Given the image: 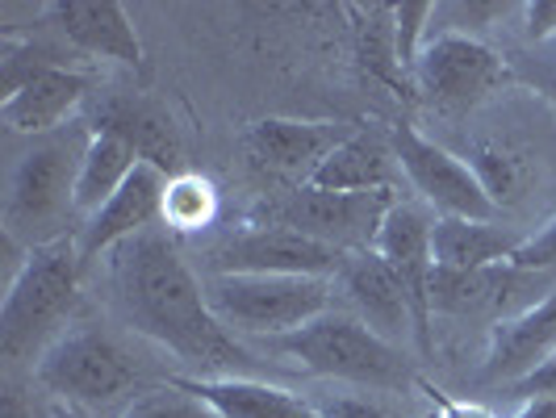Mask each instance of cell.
Instances as JSON below:
<instances>
[{
	"instance_id": "cell-1",
	"label": "cell",
	"mask_w": 556,
	"mask_h": 418,
	"mask_svg": "<svg viewBox=\"0 0 556 418\" xmlns=\"http://www.w3.org/2000/svg\"><path fill=\"white\" fill-rule=\"evenodd\" d=\"M113 289L130 327L155 339L201 377H243L255 368L251 352L218 322L205 284L167 235H139L113 255Z\"/></svg>"
},
{
	"instance_id": "cell-2",
	"label": "cell",
	"mask_w": 556,
	"mask_h": 418,
	"mask_svg": "<svg viewBox=\"0 0 556 418\" xmlns=\"http://www.w3.org/2000/svg\"><path fill=\"white\" fill-rule=\"evenodd\" d=\"M80 251L76 239H59L26 251L22 268L4 284L0 302V356L9 364L42 360V352L63 334L80 297Z\"/></svg>"
},
{
	"instance_id": "cell-3",
	"label": "cell",
	"mask_w": 556,
	"mask_h": 418,
	"mask_svg": "<svg viewBox=\"0 0 556 418\" xmlns=\"http://www.w3.org/2000/svg\"><path fill=\"white\" fill-rule=\"evenodd\" d=\"M84 147H88V130L42 142L17 160L9 180V201H4V235L13 243H26L34 251L72 239L63 230H67V218H76V176H80Z\"/></svg>"
},
{
	"instance_id": "cell-4",
	"label": "cell",
	"mask_w": 556,
	"mask_h": 418,
	"mask_svg": "<svg viewBox=\"0 0 556 418\" xmlns=\"http://www.w3.org/2000/svg\"><path fill=\"white\" fill-rule=\"evenodd\" d=\"M273 352L314 377L356 381V385H372V390H390V385L406 381L402 347L386 343L377 331H368L356 314H343V309H327L302 331L273 339Z\"/></svg>"
},
{
	"instance_id": "cell-5",
	"label": "cell",
	"mask_w": 556,
	"mask_h": 418,
	"mask_svg": "<svg viewBox=\"0 0 556 418\" xmlns=\"http://www.w3.org/2000/svg\"><path fill=\"white\" fill-rule=\"evenodd\" d=\"M327 277H210L205 302L230 334H264L268 343L302 331L331 309Z\"/></svg>"
},
{
	"instance_id": "cell-6",
	"label": "cell",
	"mask_w": 556,
	"mask_h": 418,
	"mask_svg": "<svg viewBox=\"0 0 556 418\" xmlns=\"http://www.w3.org/2000/svg\"><path fill=\"white\" fill-rule=\"evenodd\" d=\"M34 377L42 390L55 393L63 406L92 415V410L122 402L139 385V364L110 331L72 327L42 352V360L34 364Z\"/></svg>"
},
{
	"instance_id": "cell-7",
	"label": "cell",
	"mask_w": 556,
	"mask_h": 418,
	"mask_svg": "<svg viewBox=\"0 0 556 418\" xmlns=\"http://www.w3.org/2000/svg\"><path fill=\"white\" fill-rule=\"evenodd\" d=\"M397 205L393 189L377 193H318V189H298L277 205H268V223L289 226L298 235H309L327 248H339L348 255L377 248V235Z\"/></svg>"
},
{
	"instance_id": "cell-8",
	"label": "cell",
	"mask_w": 556,
	"mask_h": 418,
	"mask_svg": "<svg viewBox=\"0 0 556 418\" xmlns=\"http://www.w3.org/2000/svg\"><path fill=\"white\" fill-rule=\"evenodd\" d=\"M393 155L402 176L440 218H473V223H494L498 205L494 197L481 189L477 172L460 155H452L447 147L435 139H427L422 130H415L410 122H402L393 130Z\"/></svg>"
},
{
	"instance_id": "cell-9",
	"label": "cell",
	"mask_w": 556,
	"mask_h": 418,
	"mask_svg": "<svg viewBox=\"0 0 556 418\" xmlns=\"http://www.w3.org/2000/svg\"><path fill=\"white\" fill-rule=\"evenodd\" d=\"M348 264V251L327 248L289 226L260 223L230 235L210 251V277H327L334 280Z\"/></svg>"
},
{
	"instance_id": "cell-10",
	"label": "cell",
	"mask_w": 556,
	"mask_h": 418,
	"mask_svg": "<svg viewBox=\"0 0 556 418\" xmlns=\"http://www.w3.org/2000/svg\"><path fill=\"white\" fill-rule=\"evenodd\" d=\"M415 88L440 110L465 113L481 105L490 92L510 84V67L502 63L498 51H490L481 38H460V34H431L418 51Z\"/></svg>"
},
{
	"instance_id": "cell-11",
	"label": "cell",
	"mask_w": 556,
	"mask_h": 418,
	"mask_svg": "<svg viewBox=\"0 0 556 418\" xmlns=\"http://www.w3.org/2000/svg\"><path fill=\"white\" fill-rule=\"evenodd\" d=\"M431 223L422 205L410 201H397L390 210V218L377 235V255L393 268V277L402 280L410 309H415V343L422 356L435 352V339H431V277H435V255H431Z\"/></svg>"
},
{
	"instance_id": "cell-12",
	"label": "cell",
	"mask_w": 556,
	"mask_h": 418,
	"mask_svg": "<svg viewBox=\"0 0 556 418\" xmlns=\"http://www.w3.org/2000/svg\"><path fill=\"white\" fill-rule=\"evenodd\" d=\"M164 189H167V176L160 167L151 164L135 167V176L92 218H84L80 235H76L80 264L97 259L101 251H117L122 243L147 235L155 223H164Z\"/></svg>"
},
{
	"instance_id": "cell-13",
	"label": "cell",
	"mask_w": 556,
	"mask_h": 418,
	"mask_svg": "<svg viewBox=\"0 0 556 418\" xmlns=\"http://www.w3.org/2000/svg\"><path fill=\"white\" fill-rule=\"evenodd\" d=\"M334 284L343 289L352 314L361 318L368 331L381 334L386 343L397 347V343H406V339H418L410 297H406L402 280L393 277V268L377 251L348 255V264H343V273L334 277Z\"/></svg>"
},
{
	"instance_id": "cell-14",
	"label": "cell",
	"mask_w": 556,
	"mask_h": 418,
	"mask_svg": "<svg viewBox=\"0 0 556 418\" xmlns=\"http://www.w3.org/2000/svg\"><path fill=\"white\" fill-rule=\"evenodd\" d=\"M88 130H101V135H113L126 147H135L142 164L160 167L164 176H176L185 172L180 167V135H176V122L172 113L142 97V92H110L97 101L92 110V126Z\"/></svg>"
},
{
	"instance_id": "cell-15",
	"label": "cell",
	"mask_w": 556,
	"mask_h": 418,
	"mask_svg": "<svg viewBox=\"0 0 556 418\" xmlns=\"http://www.w3.org/2000/svg\"><path fill=\"white\" fill-rule=\"evenodd\" d=\"M556 356V289H548L535 306L519 309L510 318H498L490 327V352L481 364L485 381L519 385L540 364Z\"/></svg>"
},
{
	"instance_id": "cell-16",
	"label": "cell",
	"mask_w": 556,
	"mask_h": 418,
	"mask_svg": "<svg viewBox=\"0 0 556 418\" xmlns=\"http://www.w3.org/2000/svg\"><path fill=\"white\" fill-rule=\"evenodd\" d=\"M55 29L84 55L110 59L122 67H142V42L130 13L117 0H55L51 9Z\"/></svg>"
},
{
	"instance_id": "cell-17",
	"label": "cell",
	"mask_w": 556,
	"mask_h": 418,
	"mask_svg": "<svg viewBox=\"0 0 556 418\" xmlns=\"http://www.w3.org/2000/svg\"><path fill=\"white\" fill-rule=\"evenodd\" d=\"M348 135L334 130V122H298V117H264L248 130V151L264 167H273L277 176L302 180L309 185V176L323 167V160L331 155Z\"/></svg>"
},
{
	"instance_id": "cell-18",
	"label": "cell",
	"mask_w": 556,
	"mask_h": 418,
	"mask_svg": "<svg viewBox=\"0 0 556 418\" xmlns=\"http://www.w3.org/2000/svg\"><path fill=\"white\" fill-rule=\"evenodd\" d=\"M531 284H556V277L523 273L515 264L473 268V273H444L435 268L431 277V309L440 314H502L510 318V306Z\"/></svg>"
},
{
	"instance_id": "cell-19",
	"label": "cell",
	"mask_w": 556,
	"mask_h": 418,
	"mask_svg": "<svg viewBox=\"0 0 556 418\" xmlns=\"http://www.w3.org/2000/svg\"><path fill=\"white\" fill-rule=\"evenodd\" d=\"M172 385L193 393L218 418H323L306 397L255 377H172Z\"/></svg>"
},
{
	"instance_id": "cell-20",
	"label": "cell",
	"mask_w": 556,
	"mask_h": 418,
	"mask_svg": "<svg viewBox=\"0 0 556 418\" xmlns=\"http://www.w3.org/2000/svg\"><path fill=\"white\" fill-rule=\"evenodd\" d=\"M88 92H92V76H84L76 67H55L22 84L13 97H0V122L13 135H51Z\"/></svg>"
},
{
	"instance_id": "cell-21",
	"label": "cell",
	"mask_w": 556,
	"mask_h": 418,
	"mask_svg": "<svg viewBox=\"0 0 556 418\" xmlns=\"http://www.w3.org/2000/svg\"><path fill=\"white\" fill-rule=\"evenodd\" d=\"M397 172L402 167H397V155H393V142H386L377 130H356V135H348L334 147L302 189H318V193H377V189H393Z\"/></svg>"
},
{
	"instance_id": "cell-22",
	"label": "cell",
	"mask_w": 556,
	"mask_h": 418,
	"mask_svg": "<svg viewBox=\"0 0 556 418\" xmlns=\"http://www.w3.org/2000/svg\"><path fill=\"white\" fill-rule=\"evenodd\" d=\"M523 239L528 235H510L502 226L473 223V218H435L431 223V255H435V268H444V273H473V268L510 264Z\"/></svg>"
},
{
	"instance_id": "cell-23",
	"label": "cell",
	"mask_w": 556,
	"mask_h": 418,
	"mask_svg": "<svg viewBox=\"0 0 556 418\" xmlns=\"http://www.w3.org/2000/svg\"><path fill=\"white\" fill-rule=\"evenodd\" d=\"M139 164L142 160L135 155V147H126V142L113 139V135H101V130H88L80 176H76V214L92 218L135 176Z\"/></svg>"
},
{
	"instance_id": "cell-24",
	"label": "cell",
	"mask_w": 556,
	"mask_h": 418,
	"mask_svg": "<svg viewBox=\"0 0 556 418\" xmlns=\"http://www.w3.org/2000/svg\"><path fill=\"white\" fill-rule=\"evenodd\" d=\"M218 218V189L201 172H176L164 189V226L172 235H197Z\"/></svg>"
},
{
	"instance_id": "cell-25",
	"label": "cell",
	"mask_w": 556,
	"mask_h": 418,
	"mask_svg": "<svg viewBox=\"0 0 556 418\" xmlns=\"http://www.w3.org/2000/svg\"><path fill=\"white\" fill-rule=\"evenodd\" d=\"M55 67H67V59L51 42L4 38V47H0V88H4V97H13L22 84H29L34 76H42V72H55Z\"/></svg>"
},
{
	"instance_id": "cell-26",
	"label": "cell",
	"mask_w": 556,
	"mask_h": 418,
	"mask_svg": "<svg viewBox=\"0 0 556 418\" xmlns=\"http://www.w3.org/2000/svg\"><path fill=\"white\" fill-rule=\"evenodd\" d=\"M465 164L477 172L481 189L494 197V205L502 210V201H515L523 189V160H515L510 151H502L494 142H477L473 151L465 155Z\"/></svg>"
},
{
	"instance_id": "cell-27",
	"label": "cell",
	"mask_w": 556,
	"mask_h": 418,
	"mask_svg": "<svg viewBox=\"0 0 556 418\" xmlns=\"http://www.w3.org/2000/svg\"><path fill=\"white\" fill-rule=\"evenodd\" d=\"M510 9H515V4H506V0H447V4H435L431 34L477 38V29H490L494 22H502Z\"/></svg>"
},
{
	"instance_id": "cell-28",
	"label": "cell",
	"mask_w": 556,
	"mask_h": 418,
	"mask_svg": "<svg viewBox=\"0 0 556 418\" xmlns=\"http://www.w3.org/2000/svg\"><path fill=\"white\" fill-rule=\"evenodd\" d=\"M431 17H435V4H427V0L393 4V47H397V63H402L406 80L415 76L418 51H422V42L431 38Z\"/></svg>"
},
{
	"instance_id": "cell-29",
	"label": "cell",
	"mask_w": 556,
	"mask_h": 418,
	"mask_svg": "<svg viewBox=\"0 0 556 418\" xmlns=\"http://www.w3.org/2000/svg\"><path fill=\"white\" fill-rule=\"evenodd\" d=\"M117 418H218V415H214L205 402H197L193 393L176 390V385L167 381L164 390L135 397Z\"/></svg>"
},
{
	"instance_id": "cell-30",
	"label": "cell",
	"mask_w": 556,
	"mask_h": 418,
	"mask_svg": "<svg viewBox=\"0 0 556 418\" xmlns=\"http://www.w3.org/2000/svg\"><path fill=\"white\" fill-rule=\"evenodd\" d=\"M515 268H523V273H540V277H556V218L548 226H540L535 235H528L519 251H515V259H510Z\"/></svg>"
},
{
	"instance_id": "cell-31",
	"label": "cell",
	"mask_w": 556,
	"mask_h": 418,
	"mask_svg": "<svg viewBox=\"0 0 556 418\" xmlns=\"http://www.w3.org/2000/svg\"><path fill=\"white\" fill-rule=\"evenodd\" d=\"M523 34L535 47L556 42V0H528L523 4Z\"/></svg>"
},
{
	"instance_id": "cell-32",
	"label": "cell",
	"mask_w": 556,
	"mask_h": 418,
	"mask_svg": "<svg viewBox=\"0 0 556 418\" xmlns=\"http://www.w3.org/2000/svg\"><path fill=\"white\" fill-rule=\"evenodd\" d=\"M418 390L431 397V406H435V418H494L485 406H477V402H460V397H452V393L435 390L431 381H418Z\"/></svg>"
},
{
	"instance_id": "cell-33",
	"label": "cell",
	"mask_w": 556,
	"mask_h": 418,
	"mask_svg": "<svg viewBox=\"0 0 556 418\" xmlns=\"http://www.w3.org/2000/svg\"><path fill=\"white\" fill-rule=\"evenodd\" d=\"M510 390H515V397H523V402H528V397H556V356L548 364H540L531 377H523V381L510 385Z\"/></svg>"
},
{
	"instance_id": "cell-34",
	"label": "cell",
	"mask_w": 556,
	"mask_h": 418,
	"mask_svg": "<svg viewBox=\"0 0 556 418\" xmlns=\"http://www.w3.org/2000/svg\"><path fill=\"white\" fill-rule=\"evenodd\" d=\"M318 410H323V418H390L381 406L361 402V397H334V402H323Z\"/></svg>"
},
{
	"instance_id": "cell-35",
	"label": "cell",
	"mask_w": 556,
	"mask_h": 418,
	"mask_svg": "<svg viewBox=\"0 0 556 418\" xmlns=\"http://www.w3.org/2000/svg\"><path fill=\"white\" fill-rule=\"evenodd\" d=\"M540 51H544V55L531 63V84H535V88H540V92L556 105V42L540 47Z\"/></svg>"
},
{
	"instance_id": "cell-36",
	"label": "cell",
	"mask_w": 556,
	"mask_h": 418,
	"mask_svg": "<svg viewBox=\"0 0 556 418\" xmlns=\"http://www.w3.org/2000/svg\"><path fill=\"white\" fill-rule=\"evenodd\" d=\"M0 418H38V415H34V406L22 397L17 385H4V393H0Z\"/></svg>"
},
{
	"instance_id": "cell-37",
	"label": "cell",
	"mask_w": 556,
	"mask_h": 418,
	"mask_svg": "<svg viewBox=\"0 0 556 418\" xmlns=\"http://www.w3.org/2000/svg\"><path fill=\"white\" fill-rule=\"evenodd\" d=\"M515 418H556V397H528Z\"/></svg>"
},
{
	"instance_id": "cell-38",
	"label": "cell",
	"mask_w": 556,
	"mask_h": 418,
	"mask_svg": "<svg viewBox=\"0 0 556 418\" xmlns=\"http://www.w3.org/2000/svg\"><path fill=\"white\" fill-rule=\"evenodd\" d=\"M55 418H88V415H84V410H76V406H59Z\"/></svg>"
}]
</instances>
